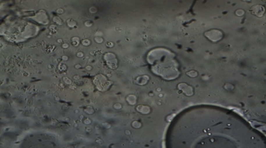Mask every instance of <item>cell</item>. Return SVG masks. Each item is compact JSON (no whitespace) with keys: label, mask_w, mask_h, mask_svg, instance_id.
<instances>
[{"label":"cell","mask_w":266,"mask_h":148,"mask_svg":"<svg viewBox=\"0 0 266 148\" xmlns=\"http://www.w3.org/2000/svg\"><path fill=\"white\" fill-rule=\"evenodd\" d=\"M180 89H182L184 93H185L186 95L190 96L192 95L193 94V88L192 87H190L187 84H180Z\"/></svg>","instance_id":"3"},{"label":"cell","mask_w":266,"mask_h":148,"mask_svg":"<svg viewBox=\"0 0 266 148\" xmlns=\"http://www.w3.org/2000/svg\"><path fill=\"white\" fill-rule=\"evenodd\" d=\"M205 36L209 39L216 42L220 40L223 36V34L221 31L217 30H212L205 32Z\"/></svg>","instance_id":"1"},{"label":"cell","mask_w":266,"mask_h":148,"mask_svg":"<svg viewBox=\"0 0 266 148\" xmlns=\"http://www.w3.org/2000/svg\"><path fill=\"white\" fill-rule=\"evenodd\" d=\"M252 10L253 13L256 15L258 17H262L264 13V8L261 6H255L253 7Z\"/></svg>","instance_id":"2"}]
</instances>
